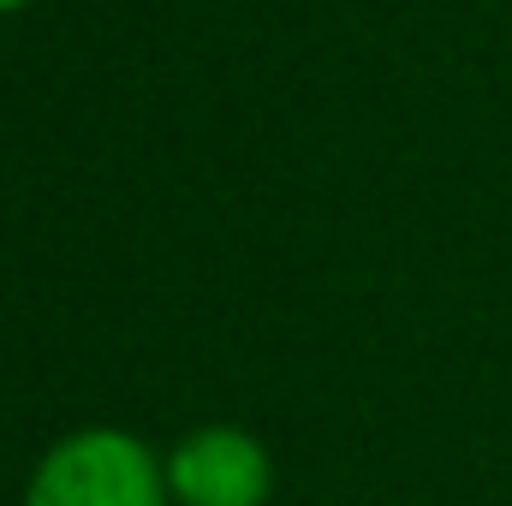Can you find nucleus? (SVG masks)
<instances>
[{"label": "nucleus", "mask_w": 512, "mask_h": 506, "mask_svg": "<svg viewBox=\"0 0 512 506\" xmlns=\"http://www.w3.org/2000/svg\"><path fill=\"white\" fill-rule=\"evenodd\" d=\"M274 459L251 429L203 423L167 453V495L173 506H268Z\"/></svg>", "instance_id": "2"}, {"label": "nucleus", "mask_w": 512, "mask_h": 506, "mask_svg": "<svg viewBox=\"0 0 512 506\" xmlns=\"http://www.w3.org/2000/svg\"><path fill=\"white\" fill-rule=\"evenodd\" d=\"M18 6H30V0H0V12H18Z\"/></svg>", "instance_id": "3"}, {"label": "nucleus", "mask_w": 512, "mask_h": 506, "mask_svg": "<svg viewBox=\"0 0 512 506\" xmlns=\"http://www.w3.org/2000/svg\"><path fill=\"white\" fill-rule=\"evenodd\" d=\"M24 506H173L167 459L126 429H78L36 459Z\"/></svg>", "instance_id": "1"}]
</instances>
